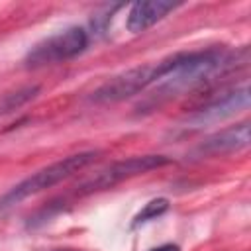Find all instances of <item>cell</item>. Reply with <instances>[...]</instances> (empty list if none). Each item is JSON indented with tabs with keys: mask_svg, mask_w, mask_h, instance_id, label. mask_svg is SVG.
I'll return each instance as SVG.
<instances>
[{
	"mask_svg": "<svg viewBox=\"0 0 251 251\" xmlns=\"http://www.w3.org/2000/svg\"><path fill=\"white\" fill-rule=\"evenodd\" d=\"M175 63H176V53L157 63L133 67L126 73H120L112 76L108 82H104L100 88H96L90 100L96 104H112V102H122L126 98H131L143 92L145 88H149L151 84L159 82L161 78H165L175 69Z\"/></svg>",
	"mask_w": 251,
	"mask_h": 251,
	"instance_id": "cell-1",
	"label": "cell"
},
{
	"mask_svg": "<svg viewBox=\"0 0 251 251\" xmlns=\"http://www.w3.org/2000/svg\"><path fill=\"white\" fill-rule=\"evenodd\" d=\"M94 159H96V151H82V153L69 155V157H65L57 163H51V165L39 169L37 173L24 178L20 184H16L10 192H6L0 198V210L10 208L14 204H20L22 200H25L29 196L39 194V192L59 184L61 180H65V178L73 176L75 173L82 171L84 167H88Z\"/></svg>",
	"mask_w": 251,
	"mask_h": 251,
	"instance_id": "cell-2",
	"label": "cell"
},
{
	"mask_svg": "<svg viewBox=\"0 0 251 251\" xmlns=\"http://www.w3.org/2000/svg\"><path fill=\"white\" fill-rule=\"evenodd\" d=\"M173 159L165 157V155H137V157H129V159H122L116 161L112 165H108L106 169L98 171L94 176L86 178L76 192L78 194H90L96 190H104V188H112L127 178H133L137 175H145L153 169L165 167L169 165Z\"/></svg>",
	"mask_w": 251,
	"mask_h": 251,
	"instance_id": "cell-3",
	"label": "cell"
},
{
	"mask_svg": "<svg viewBox=\"0 0 251 251\" xmlns=\"http://www.w3.org/2000/svg\"><path fill=\"white\" fill-rule=\"evenodd\" d=\"M86 45H88V35L82 27H78V25L67 27V29L39 41L37 45H33L25 57V67L37 69V67L73 59L78 53H82L86 49Z\"/></svg>",
	"mask_w": 251,
	"mask_h": 251,
	"instance_id": "cell-4",
	"label": "cell"
},
{
	"mask_svg": "<svg viewBox=\"0 0 251 251\" xmlns=\"http://www.w3.org/2000/svg\"><path fill=\"white\" fill-rule=\"evenodd\" d=\"M249 86L243 84L231 92H226L214 100H210L208 104H204L202 108H198L194 114H190L186 118V124L194 126V127H202L206 124H218L222 120H227L231 116H235L241 110L249 108Z\"/></svg>",
	"mask_w": 251,
	"mask_h": 251,
	"instance_id": "cell-5",
	"label": "cell"
},
{
	"mask_svg": "<svg viewBox=\"0 0 251 251\" xmlns=\"http://www.w3.org/2000/svg\"><path fill=\"white\" fill-rule=\"evenodd\" d=\"M247 145H249V124L241 122L237 126L226 127V129L210 135L208 139H204L196 147V153L202 157L204 155H226V153L245 149Z\"/></svg>",
	"mask_w": 251,
	"mask_h": 251,
	"instance_id": "cell-6",
	"label": "cell"
},
{
	"mask_svg": "<svg viewBox=\"0 0 251 251\" xmlns=\"http://www.w3.org/2000/svg\"><path fill=\"white\" fill-rule=\"evenodd\" d=\"M178 4L175 2H165V0H147V2H135L129 12H127V29L131 33H141L147 27L155 25L157 22H161L167 14H171L173 10H176Z\"/></svg>",
	"mask_w": 251,
	"mask_h": 251,
	"instance_id": "cell-7",
	"label": "cell"
},
{
	"mask_svg": "<svg viewBox=\"0 0 251 251\" xmlns=\"http://www.w3.org/2000/svg\"><path fill=\"white\" fill-rule=\"evenodd\" d=\"M39 92V86H24L18 88L16 92H8L0 98V116L2 114H10L14 110H18L20 106L27 104L29 100H33Z\"/></svg>",
	"mask_w": 251,
	"mask_h": 251,
	"instance_id": "cell-8",
	"label": "cell"
},
{
	"mask_svg": "<svg viewBox=\"0 0 251 251\" xmlns=\"http://www.w3.org/2000/svg\"><path fill=\"white\" fill-rule=\"evenodd\" d=\"M167 210H169V200H167V198H155V200L147 202V204L143 206V210L135 216L133 226H139V224H145V222H149V220H155V218H159L161 214H165Z\"/></svg>",
	"mask_w": 251,
	"mask_h": 251,
	"instance_id": "cell-9",
	"label": "cell"
},
{
	"mask_svg": "<svg viewBox=\"0 0 251 251\" xmlns=\"http://www.w3.org/2000/svg\"><path fill=\"white\" fill-rule=\"evenodd\" d=\"M151 251H180L178 245H173V243H167V245H161V247H155Z\"/></svg>",
	"mask_w": 251,
	"mask_h": 251,
	"instance_id": "cell-10",
	"label": "cell"
},
{
	"mask_svg": "<svg viewBox=\"0 0 251 251\" xmlns=\"http://www.w3.org/2000/svg\"><path fill=\"white\" fill-rule=\"evenodd\" d=\"M61 251H73V249H61Z\"/></svg>",
	"mask_w": 251,
	"mask_h": 251,
	"instance_id": "cell-11",
	"label": "cell"
}]
</instances>
